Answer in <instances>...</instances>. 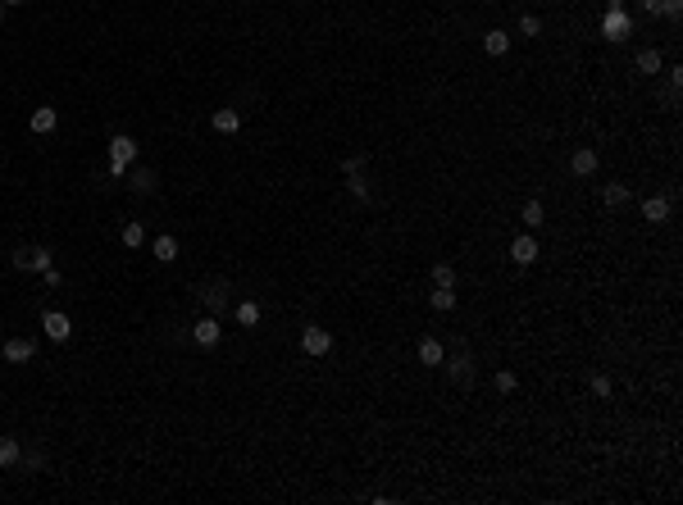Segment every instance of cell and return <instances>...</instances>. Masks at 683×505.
Here are the masks:
<instances>
[{
  "label": "cell",
  "mask_w": 683,
  "mask_h": 505,
  "mask_svg": "<svg viewBox=\"0 0 683 505\" xmlns=\"http://www.w3.org/2000/svg\"><path fill=\"white\" fill-rule=\"evenodd\" d=\"M42 328H46V337H51V342H69V337H73L69 314H60V309H46V314H42Z\"/></svg>",
  "instance_id": "cell-6"
},
{
  "label": "cell",
  "mask_w": 683,
  "mask_h": 505,
  "mask_svg": "<svg viewBox=\"0 0 683 505\" xmlns=\"http://www.w3.org/2000/svg\"><path fill=\"white\" fill-rule=\"evenodd\" d=\"M483 51L487 55H506V51H511V37H506V32H487L483 37Z\"/></svg>",
  "instance_id": "cell-20"
},
{
  "label": "cell",
  "mask_w": 683,
  "mask_h": 505,
  "mask_svg": "<svg viewBox=\"0 0 683 505\" xmlns=\"http://www.w3.org/2000/svg\"><path fill=\"white\" fill-rule=\"evenodd\" d=\"M219 333H224V328H219V319H215V314H205V319H200L196 328H191V337H196V346H219Z\"/></svg>",
  "instance_id": "cell-9"
},
{
  "label": "cell",
  "mask_w": 683,
  "mask_h": 505,
  "mask_svg": "<svg viewBox=\"0 0 683 505\" xmlns=\"http://www.w3.org/2000/svg\"><path fill=\"white\" fill-rule=\"evenodd\" d=\"M23 460V446H18V437H0V469H9V464Z\"/></svg>",
  "instance_id": "cell-17"
},
{
  "label": "cell",
  "mask_w": 683,
  "mask_h": 505,
  "mask_svg": "<svg viewBox=\"0 0 683 505\" xmlns=\"http://www.w3.org/2000/svg\"><path fill=\"white\" fill-rule=\"evenodd\" d=\"M0 355H5L9 364H27V360H32V355H37V346L27 342V337H9V342L0 346Z\"/></svg>",
  "instance_id": "cell-7"
},
{
  "label": "cell",
  "mask_w": 683,
  "mask_h": 505,
  "mask_svg": "<svg viewBox=\"0 0 683 505\" xmlns=\"http://www.w3.org/2000/svg\"><path fill=\"white\" fill-rule=\"evenodd\" d=\"M141 241H146V228H141V223H128V228H123V246H128V250H137Z\"/></svg>",
  "instance_id": "cell-25"
},
{
  "label": "cell",
  "mask_w": 683,
  "mask_h": 505,
  "mask_svg": "<svg viewBox=\"0 0 683 505\" xmlns=\"http://www.w3.org/2000/svg\"><path fill=\"white\" fill-rule=\"evenodd\" d=\"M519 32H524V37H537V32H542V23H537L533 14H524V18H519Z\"/></svg>",
  "instance_id": "cell-28"
},
{
  "label": "cell",
  "mask_w": 683,
  "mask_h": 505,
  "mask_svg": "<svg viewBox=\"0 0 683 505\" xmlns=\"http://www.w3.org/2000/svg\"><path fill=\"white\" fill-rule=\"evenodd\" d=\"M351 196H360V200H369V187H364V178H355V173H351Z\"/></svg>",
  "instance_id": "cell-30"
},
{
  "label": "cell",
  "mask_w": 683,
  "mask_h": 505,
  "mask_svg": "<svg viewBox=\"0 0 683 505\" xmlns=\"http://www.w3.org/2000/svg\"><path fill=\"white\" fill-rule=\"evenodd\" d=\"M660 14H665V18H683V0H660Z\"/></svg>",
  "instance_id": "cell-29"
},
{
  "label": "cell",
  "mask_w": 683,
  "mask_h": 505,
  "mask_svg": "<svg viewBox=\"0 0 683 505\" xmlns=\"http://www.w3.org/2000/svg\"><path fill=\"white\" fill-rule=\"evenodd\" d=\"M42 278H46V287H60V283H64V274H60V269H46Z\"/></svg>",
  "instance_id": "cell-32"
},
{
  "label": "cell",
  "mask_w": 683,
  "mask_h": 505,
  "mask_svg": "<svg viewBox=\"0 0 683 505\" xmlns=\"http://www.w3.org/2000/svg\"><path fill=\"white\" fill-rule=\"evenodd\" d=\"M5 5H27V0H5Z\"/></svg>",
  "instance_id": "cell-35"
},
{
  "label": "cell",
  "mask_w": 683,
  "mask_h": 505,
  "mask_svg": "<svg viewBox=\"0 0 683 505\" xmlns=\"http://www.w3.org/2000/svg\"><path fill=\"white\" fill-rule=\"evenodd\" d=\"M601 200H606V205H611V210H620L624 200H629V187H624V182H611V187L601 191Z\"/></svg>",
  "instance_id": "cell-19"
},
{
  "label": "cell",
  "mask_w": 683,
  "mask_h": 505,
  "mask_svg": "<svg viewBox=\"0 0 683 505\" xmlns=\"http://www.w3.org/2000/svg\"><path fill=\"white\" fill-rule=\"evenodd\" d=\"M301 346H305V355H328L333 351V333H328V328H319V324H310L301 333Z\"/></svg>",
  "instance_id": "cell-5"
},
{
  "label": "cell",
  "mask_w": 683,
  "mask_h": 505,
  "mask_svg": "<svg viewBox=\"0 0 683 505\" xmlns=\"http://www.w3.org/2000/svg\"><path fill=\"white\" fill-rule=\"evenodd\" d=\"M633 64H638V73H660V51H651V46H647V51H638V60H633Z\"/></svg>",
  "instance_id": "cell-18"
},
{
  "label": "cell",
  "mask_w": 683,
  "mask_h": 505,
  "mask_svg": "<svg viewBox=\"0 0 683 505\" xmlns=\"http://www.w3.org/2000/svg\"><path fill=\"white\" fill-rule=\"evenodd\" d=\"M451 383H456V387H474V360H469L465 342L451 346Z\"/></svg>",
  "instance_id": "cell-3"
},
{
  "label": "cell",
  "mask_w": 683,
  "mask_h": 505,
  "mask_svg": "<svg viewBox=\"0 0 683 505\" xmlns=\"http://www.w3.org/2000/svg\"><path fill=\"white\" fill-rule=\"evenodd\" d=\"M428 305H433V309H451V305H456V291H451V287H433Z\"/></svg>",
  "instance_id": "cell-23"
},
{
  "label": "cell",
  "mask_w": 683,
  "mask_h": 505,
  "mask_svg": "<svg viewBox=\"0 0 683 505\" xmlns=\"http://www.w3.org/2000/svg\"><path fill=\"white\" fill-rule=\"evenodd\" d=\"M642 9H647V14H660V0H642Z\"/></svg>",
  "instance_id": "cell-33"
},
{
  "label": "cell",
  "mask_w": 683,
  "mask_h": 505,
  "mask_svg": "<svg viewBox=\"0 0 683 505\" xmlns=\"http://www.w3.org/2000/svg\"><path fill=\"white\" fill-rule=\"evenodd\" d=\"M524 223H528V228H542V223H547L542 200H528V205H524Z\"/></svg>",
  "instance_id": "cell-24"
},
{
  "label": "cell",
  "mask_w": 683,
  "mask_h": 505,
  "mask_svg": "<svg viewBox=\"0 0 683 505\" xmlns=\"http://www.w3.org/2000/svg\"><path fill=\"white\" fill-rule=\"evenodd\" d=\"M237 324H242V328L260 324V305H255V300H242V305H237Z\"/></svg>",
  "instance_id": "cell-21"
},
{
  "label": "cell",
  "mask_w": 683,
  "mask_h": 505,
  "mask_svg": "<svg viewBox=\"0 0 683 505\" xmlns=\"http://www.w3.org/2000/svg\"><path fill=\"white\" fill-rule=\"evenodd\" d=\"M151 255L160 260V264H173V260H178V237H155V246H151Z\"/></svg>",
  "instance_id": "cell-15"
},
{
  "label": "cell",
  "mask_w": 683,
  "mask_h": 505,
  "mask_svg": "<svg viewBox=\"0 0 683 505\" xmlns=\"http://www.w3.org/2000/svg\"><path fill=\"white\" fill-rule=\"evenodd\" d=\"M55 123H60V114H55L51 105H42V110H32L27 128H32V132H55Z\"/></svg>",
  "instance_id": "cell-13"
},
{
  "label": "cell",
  "mask_w": 683,
  "mask_h": 505,
  "mask_svg": "<svg viewBox=\"0 0 683 505\" xmlns=\"http://www.w3.org/2000/svg\"><path fill=\"white\" fill-rule=\"evenodd\" d=\"M601 32H606V41H624V37L633 32V18L624 14V5L606 9V18H601Z\"/></svg>",
  "instance_id": "cell-4"
},
{
  "label": "cell",
  "mask_w": 683,
  "mask_h": 505,
  "mask_svg": "<svg viewBox=\"0 0 683 505\" xmlns=\"http://www.w3.org/2000/svg\"><path fill=\"white\" fill-rule=\"evenodd\" d=\"M588 387H592V396H611V378H606V373H592Z\"/></svg>",
  "instance_id": "cell-27"
},
{
  "label": "cell",
  "mask_w": 683,
  "mask_h": 505,
  "mask_svg": "<svg viewBox=\"0 0 683 505\" xmlns=\"http://www.w3.org/2000/svg\"><path fill=\"white\" fill-rule=\"evenodd\" d=\"M497 392H515V373H497Z\"/></svg>",
  "instance_id": "cell-31"
},
{
  "label": "cell",
  "mask_w": 683,
  "mask_h": 505,
  "mask_svg": "<svg viewBox=\"0 0 683 505\" xmlns=\"http://www.w3.org/2000/svg\"><path fill=\"white\" fill-rule=\"evenodd\" d=\"M137 160V141L123 137V132H114L110 137V178H123V169Z\"/></svg>",
  "instance_id": "cell-1"
},
{
  "label": "cell",
  "mask_w": 683,
  "mask_h": 505,
  "mask_svg": "<svg viewBox=\"0 0 683 505\" xmlns=\"http://www.w3.org/2000/svg\"><path fill=\"white\" fill-rule=\"evenodd\" d=\"M442 360H447V346L438 342V337H424L419 342V364H428V369H438Z\"/></svg>",
  "instance_id": "cell-10"
},
{
  "label": "cell",
  "mask_w": 683,
  "mask_h": 505,
  "mask_svg": "<svg viewBox=\"0 0 683 505\" xmlns=\"http://www.w3.org/2000/svg\"><path fill=\"white\" fill-rule=\"evenodd\" d=\"M433 287H456V269L438 264V269H433Z\"/></svg>",
  "instance_id": "cell-26"
},
{
  "label": "cell",
  "mask_w": 683,
  "mask_h": 505,
  "mask_svg": "<svg viewBox=\"0 0 683 505\" xmlns=\"http://www.w3.org/2000/svg\"><path fill=\"white\" fill-rule=\"evenodd\" d=\"M200 305H205L210 314H219V309L228 305V283H224V278H219V283H205V287H200Z\"/></svg>",
  "instance_id": "cell-8"
},
{
  "label": "cell",
  "mask_w": 683,
  "mask_h": 505,
  "mask_svg": "<svg viewBox=\"0 0 683 505\" xmlns=\"http://www.w3.org/2000/svg\"><path fill=\"white\" fill-rule=\"evenodd\" d=\"M210 123H215V132L233 137V132L242 128V114H237V110H215V119H210Z\"/></svg>",
  "instance_id": "cell-14"
},
{
  "label": "cell",
  "mask_w": 683,
  "mask_h": 505,
  "mask_svg": "<svg viewBox=\"0 0 683 505\" xmlns=\"http://www.w3.org/2000/svg\"><path fill=\"white\" fill-rule=\"evenodd\" d=\"M128 187H132V191H155V173H151V169H137V173L128 178Z\"/></svg>",
  "instance_id": "cell-22"
},
{
  "label": "cell",
  "mask_w": 683,
  "mask_h": 505,
  "mask_svg": "<svg viewBox=\"0 0 683 505\" xmlns=\"http://www.w3.org/2000/svg\"><path fill=\"white\" fill-rule=\"evenodd\" d=\"M511 260H515V264H533V260H537V241L533 237H515L511 241Z\"/></svg>",
  "instance_id": "cell-12"
},
{
  "label": "cell",
  "mask_w": 683,
  "mask_h": 505,
  "mask_svg": "<svg viewBox=\"0 0 683 505\" xmlns=\"http://www.w3.org/2000/svg\"><path fill=\"white\" fill-rule=\"evenodd\" d=\"M5 9H9V5H5V0H0V23H5Z\"/></svg>",
  "instance_id": "cell-34"
},
{
  "label": "cell",
  "mask_w": 683,
  "mask_h": 505,
  "mask_svg": "<svg viewBox=\"0 0 683 505\" xmlns=\"http://www.w3.org/2000/svg\"><path fill=\"white\" fill-rule=\"evenodd\" d=\"M606 5H611V9H615V5H624V0H606Z\"/></svg>",
  "instance_id": "cell-36"
},
{
  "label": "cell",
  "mask_w": 683,
  "mask_h": 505,
  "mask_svg": "<svg viewBox=\"0 0 683 505\" xmlns=\"http://www.w3.org/2000/svg\"><path fill=\"white\" fill-rule=\"evenodd\" d=\"M14 269H23V274H46V269H51V250L46 246H18L14 250Z\"/></svg>",
  "instance_id": "cell-2"
},
{
  "label": "cell",
  "mask_w": 683,
  "mask_h": 505,
  "mask_svg": "<svg viewBox=\"0 0 683 505\" xmlns=\"http://www.w3.org/2000/svg\"><path fill=\"white\" fill-rule=\"evenodd\" d=\"M570 169L579 173V178H588V173H597V151H588V146H583V151H574Z\"/></svg>",
  "instance_id": "cell-16"
},
{
  "label": "cell",
  "mask_w": 683,
  "mask_h": 505,
  "mask_svg": "<svg viewBox=\"0 0 683 505\" xmlns=\"http://www.w3.org/2000/svg\"><path fill=\"white\" fill-rule=\"evenodd\" d=\"M642 219H647V223H665L670 219V200L665 196H647V200H642Z\"/></svg>",
  "instance_id": "cell-11"
}]
</instances>
